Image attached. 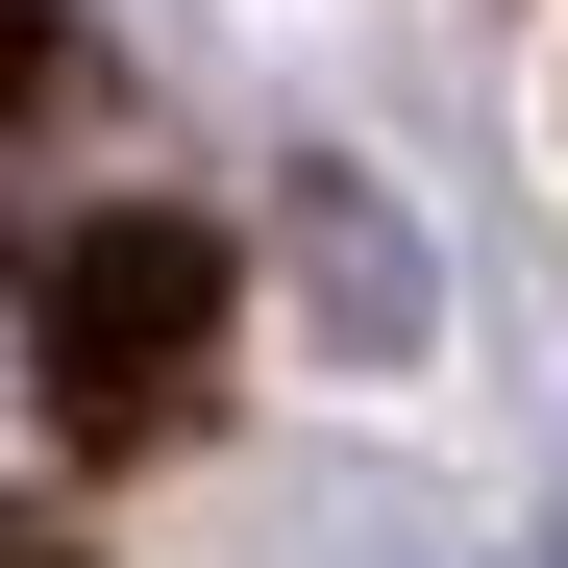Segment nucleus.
Masks as SVG:
<instances>
[{"mask_svg": "<svg viewBox=\"0 0 568 568\" xmlns=\"http://www.w3.org/2000/svg\"><path fill=\"white\" fill-rule=\"evenodd\" d=\"M0 568H26V519H0Z\"/></svg>", "mask_w": 568, "mask_h": 568, "instance_id": "4", "label": "nucleus"}, {"mask_svg": "<svg viewBox=\"0 0 568 568\" xmlns=\"http://www.w3.org/2000/svg\"><path fill=\"white\" fill-rule=\"evenodd\" d=\"M50 74H74V50H50V0H0V100H50Z\"/></svg>", "mask_w": 568, "mask_h": 568, "instance_id": "3", "label": "nucleus"}, {"mask_svg": "<svg viewBox=\"0 0 568 568\" xmlns=\"http://www.w3.org/2000/svg\"><path fill=\"white\" fill-rule=\"evenodd\" d=\"M199 322H223V247H199V223H100V247L50 272V396H74V420H173Z\"/></svg>", "mask_w": 568, "mask_h": 568, "instance_id": "1", "label": "nucleus"}, {"mask_svg": "<svg viewBox=\"0 0 568 568\" xmlns=\"http://www.w3.org/2000/svg\"><path fill=\"white\" fill-rule=\"evenodd\" d=\"M297 272H322L346 346H420V247H396V199H371V173H297Z\"/></svg>", "mask_w": 568, "mask_h": 568, "instance_id": "2", "label": "nucleus"}]
</instances>
